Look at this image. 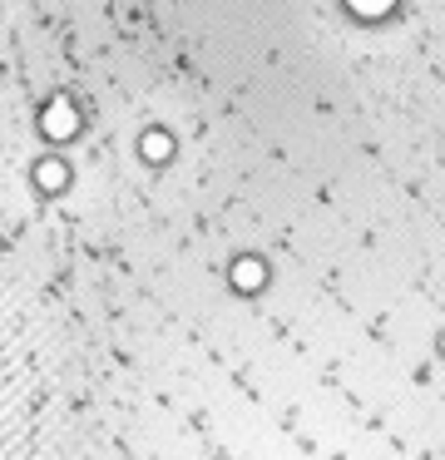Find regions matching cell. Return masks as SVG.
Here are the masks:
<instances>
[{
	"mask_svg": "<svg viewBox=\"0 0 445 460\" xmlns=\"http://www.w3.org/2000/svg\"><path fill=\"white\" fill-rule=\"evenodd\" d=\"M40 134L55 139V144H65V139H75V134H79V114H75V104H69L65 94L40 110Z\"/></svg>",
	"mask_w": 445,
	"mask_h": 460,
	"instance_id": "obj_1",
	"label": "cell"
},
{
	"mask_svg": "<svg viewBox=\"0 0 445 460\" xmlns=\"http://www.w3.org/2000/svg\"><path fill=\"white\" fill-rule=\"evenodd\" d=\"M30 183H35L45 199H55V193L69 189V164L65 159H40L35 169H30Z\"/></svg>",
	"mask_w": 445,
	"mask_h": 460,
	"instance_id": "obj_2",
	"label": "cell"
},
{
	"mask_svg": "<svg viewBox=\"0 0 445 460\" xmlns=\"http://www.w3.org/2000/svg\"><path fill=\"white\" fill-rule=\"evenodd\" d=\"M144 154H148V159H164V154H168V139H164V134H148V139H144Z\"/></svg>",
	"mask_w": 445,
	"mask_h": 460,
	"instance_id": "obj_3",
	"label": "cell"
}]
</instances>
